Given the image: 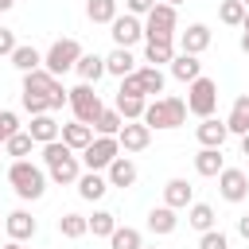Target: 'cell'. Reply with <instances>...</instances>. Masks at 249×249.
<instances>
[{
	"label": "cell",
	"mask_w": 249,
	"mask_h": 249,
	"mask_svg": "<svg viewBox=\"0 0 249 249\" xmlns=\"http://www.w3.org/2000/svg\"><path fill=\"white\" fill-rule=\"evenodd\" d=\"M43 167H47V179L58 183V187H70V183L82 179V160H78V152H70L62 140L43 144Z\"/></svg>",
	"instance_id": "6da1fadb"
},
{
	"label": "cell",
	"mask_w": 249,
	"mask_h": 249,
	"mask_svg": "<svg viewBox=\"0 0 249 249\" xmlns=\"http://www.w3.org/2000/svg\"><path fill=\"white\" fill-rule=\"evenodd\" d=\"M8 183H12V191H16L23 202H35V198H43V191H47V171H43L39 163H31V160H12Z\"/></svg>",
	"instance_id": "7a4b0ae2"
},
{
	"label": "cell",
	"mask_w": 249,
	"mask_h": 249,
	"mask_svg": "<svg viewBox=\"0 0 249 249\" xmlns=\"http://www.w3.org/2000/svg\"><path fill=\"white\" fill-rule=\"evenodd\" d=\"M144 124L148 128H179V124H187V97H156V101H148Z\"/></svg>",
	"instance_id": "3957f363"
},
{
	"label": "cell",
	"mask_w": 249,
	"mask_h": 249,
	"mask_svg": "<svg viewBox=\"0 0 249 249\" xmlns=\"http://www.w3.org/2000/svg\"><path fill=\"white\" fill-rule=\"evenodd\" d=\"M86 51H82V43L74 39V35H66V39H54L51 43V51L43 54V70L47 74H54V78H62L66 70H74L78 66V58H82Z\"/></svg>",
	"instance_id": "277c9868"
},
{
	"label": "cell",
	"mask_w": 249,
	"mask_h": 249,
	"mask_svg": "<svg viewBox=\"0 0 249 249\" xmlns=\"http://www.w3.org/2000/svg\"><path fill=\"white\" fill-rule=\"evenodd\" d=\"M214 109H218V82L202 74V78H195L187 86V113L206 121V117H214Z\"/></svg>",
	"instance_id": "5b68a950"
},
{
	"label": "cell",
	"mask_w": 249,
	"mask_h": 249,
	"mask_svg": "<svg viewBox=\"0 0 249 249\" xmlns=\"http://www.w3.org/2000/svg\"><path fill=\"white\" fill-rule=\"evenodd\" d=\"M175 31H179V12L160 0V4L144 16V39H175Z\"/></svg>",
	"instance_id": "8992f818"
},
{
	"label": "cell",
	"mask_w": 249,
	"mask_h": 249,
	"mask_svg": "<svg viewBox=\"0 0 249 249\" xmlns=\"http://www.w3.org/2000/svg\"><path fill=\"white\" fill-rule=\"evenodd\" d=\"M70 109H74V121H82V124H93V121L105 113L101 93H97L89 82H82V86H74V89H70Z\"/></svg>",
	"instance_id": "52a82bcc"
},
{
	"label": "cell",
	"mask_w": 249,
	"mask_h": 249,
	"mask_svg": "<svg viewBox=\"0 0 249 249\" xmlns=\"http://www.w3.org/2000/svg\"><path fill=\"white\" fill-rule=\"evenodd\" d=\"M121 156V140L117 136H93V144L78 156L86 171H109V163Z\"/></svg>",
	"instance_id": "ba28073f"
},
{
	"label": "cell",
	"mask_w": 249,
	"mask_h": 249,
	"mask_svg": "<svg viewBox=\"0 0 249 249\" xmlns=\"http://www.w3.org/2000/svg\"><path fill=\"white\" fill-rule=\"evenodd\" d=\"M109 35H113V47H136L140 39H144V23H140V16H117L113 23H109Z\"/></svg>",
	"instance_id": "9c48e42d"
},
{
	"label": "cell",
	"mask_w": 249,
	"mask_h": 249,
	"mask_svg": "<svg viewBox=\"0 0 249 249\" xmlns=\"http://www.w3.org/2000/svg\"><path fill=\"white\" fill-rule=\"evenodd\" d=\"M218 195H222L226 202H245V198H249V175H245L241 167H226V171L218 175Z\"/></svg>",
	"instance_id": "30bf717a"
},
{
	"label": "cell",
	"mask_w": 249,
	"mask_h": 249,
	"mask_svg": "<svg viewBox=\"0 0 249 249\" xmlns=\"http://www.w3.org/2000/svg\"><path fill=\"white\" fill-rule=\"evenodd\" d=\"M117 140H121V152L128 156V152H144L148 144H152V128L144 124V121H124V128L117 132Z\"/></svg>",
	"instance_id": "8fae6325"
},
{
	"label": "cell",
	"mask_w": 249,
	"mask_h": 249,
	"mask_svg": "<svg viewBox=\"0 0 249 249\" xmlns=\"http://www.w3.org/2000/svg\"><path fill=\"white\" fill-rule=\"evenodd\" d=\"M93 136H97V132H93V124L70 121V124H62V136H58V140H62V144H66L70 152H78V156H82V152H86V148L93 144Z\"/></svg>",
	"instance_id": "7c38bea8"
},
{
	"label": "cell",
	"mask_w": 249,
	"mask_h": 249,
	"mask_svg": "<svg viewBox=\"0 0 249 249\" xmlns=\"http://www.w3.org/2000/svg\"><path fill=\"white\" fill-rule=\"evenodd\" d=\"M191 202H195V187H191L187 179H167V183H163V206L187 210Z\"/></svg>",
	"instance_id": "4fadbf2b"
},
{
	"label": "cell",
	"mask_w": 249,
	"mask_h": 249,
	"mask_svg": "<svg viewBox=\"0 0 249 249\" xmlns=\"http://www.w3.org/2000/svg\"><path fill=\"white\" fill-rule=\"evenodd\" d=\"M210 47V27L206 23H191L187 31H179V51L183 54H202Z\"/></svg>",
	"instance_id": "5bb4252c"
},
{
	"label": "cell",
	"mask_w": 249,
	"mask_h": 249,
	"mask_svg": "<svg viewBox=\"0 0 249 249\" xmlns=\"http://www.w3.org/2000/svg\"><path fill=\"white\" fill-rule=\"evenodd\" d=\"M140 66H136V58H132V51L128 47H113L109 54H105V74H113V78H128V74H136Z\"/></svg>",
	"instance_id": "9a60e30c"
},
{
	"label": "cell",
	"mask_w": 249,
	"mask_h": 249,
	"mask_svg": "<svg viewBox=\"0 0 249 249\" xmlns=\"http://www.w3.org/2000/svg\"><path fill=\"white\" fill-rule=\"evenodd\" d=\"M195 136H198V144H202V148H222V144H226V136H230V128H226V121L206 117V121H198Z\"/></svg>",
	"instance_id": "2e32d148"
},
{
	"label": "cell",
	"mask_w": 249,
	"mask_h": 249,
	"mask_svg": "<svg viewBox=\"0 0 249 249\" xmlns=\"http://www.w3.org/2000/svg\"><path fill=\"white\" fill-rule=\"evenodd\" d=\"M4 226H8V237H12V241H31L35 230H39V222H35L27 210H12V214L4 218Z\"/></svg>",
	"instance_id": "e0dca14e"
},
{
	"label": "cell",
	"mask_w": 249,
	"mask_h": 249,
	"mask_svg": "<svg viewBox=\"0 0 249 249\" xmlns=\"http://www.w3.org/2000/svg\"><path fill=\"white\" fill-rule=\"evenodd\" d=\"M179 51H175V39H144V62L148 66H171V58H175Z\"/></svg>",
	"instance_id": "ac0fdd59"
},
{
	"label": "cell",
	"mask_w": 249,
	"mask_h": 249,
	"mask_svg": "<svg viewBox=\"0 0 249 249\" xmlns=\"http://www.w3.org/2000/svg\"><path fill=\"white\" fill-rule=\"evenodd\" d=\"M27 132H31V140H35V144H54V140L62 136V124H58L51 113H43V117H31Z\"/></svg>",
	"instance_id": "d6986e66"
},
{
	"label": "cell",
	"mask_w": 249,
	"mask_h": 249,
	"mask_svg": "<svg viewBox=\"0 0 249 249\" xmlns=\"http://www.w3.org/2000/svg\"><path fill=\"white\" fill-rule=\"evenodd\" d=\"M175 226H179V210H171V206H152V210H148V230H152L156 237L175 233Z\"/></svg>",
	"instance_id": "ffe728a7"
},
{
	"label": "cell",
	"mask_w": 249,
	"mask_h": 249,
	"mask_svg": "<svg viewBox=\"0 0 249 249\" xmlns=\"http://www.w3.org/2000/svg\"><path fill=\"white\" fill-rule=\"evenodd\" d=\"M195 171L206 175V179H218L226 171V160H222V148H198L195 156Z\"/></svg>",
	"instance_id": "44dd1931"
},
{
	"label": "cell",
	"mask_w": 249,
	"mask_h": 249,
	"mask_svg": "<svg viewBox=\"0 0 249 249\" xmlns=\"http://www.w3.org/2000/svg\"><path fill=\"white\" fill-rule=\"evenodd\" d=\"M136 163L128 160V156H117L113 163H109V171H105V179H109V187H132L136 183Z\"/></svg>",
	"instance_id": "7402d4cb"
},
{
	"label": "cell",
	"mask_w": 249,
	"mask_h": 249,
	"mask_svg": "<svg viewBox=\"0 0 249 249\" xmlns=\"http://www.w3.org/2000/svg\"><path fill=\"white\" fill-rule=\"evenodd\" d=\"M171 78H179V82H195V78H202V62H198V54H175L171 58Z\"/></svg>",
	"instance_id": "603a6c76"
},
{
	"label": "cell",
	"mask_w": 249,
	"mask_h": 249,
	"mask_svg": "<svg viewBox=\"0 0 249 249\" xmlns=\"http://www.w3.org/2000/svg\"><path fill=\"white\" fill-rule=\"evenodd\" d=\"M74 187H78V195H82L86 202H97V198L109 191V179H105L101 171H82V179H78Z\"/></svg>",
	"instance_id": "cb8c5ba5"
},
{
	"label": "cell",
	"mask_w": 249,
	"mask_h": 249,
	"mask_svg": "<svg viewBox=\"0 0 249 249\" xmlns=\"http://www.w3.org/2000/svg\"><path fill=\"white\" fill-rule=\"evenodd\" d=\"M226 128H230L233 136H245V132H249V93L233 97V105H230V117H226Z\"/></svg>",
	"instance_id": "d4e9b609"
},
{
	"label": "cell",
	"mask_w": 249,
	"mask_h": 249,
	"mask_svg": "<svg viewBox=\"0 0 249 249\" xmlns=\"http://www.w3.org/2000/svg\"><path fill=\"white\" fill-rule=\"evenodd\" d=\"M187 226L198 230V233L218 230V226H214V206H210V202H191V206H187Z\"/></svg>",
	"instance_id": "484cf974"
},
{
	"label": "cell",
	"mask_w": 249,
	"mask_h": 249,
	"mask_svg": "<svg viewBox=\"0 0 249 249\" xmlns=\"http://www.w3.org/2000/svg\"><path fill=\"white\" fill-rule=\"evenodd\" d=\"M12 66H16L19 74H31V70H39V66H43V54H39L31 43H19V47L12 51Z\"/></svg>",
	"instance_id": "4316f807"
},
{
	"label": "cell",
	"mask_w": 249,
	"mask_h": 249,
	"mask_svg": "<svg viewBox=\"0 0 249 249\" xmlns=\"http://www.w3.org/2000/svg\"><path fill=\"white\" fill-rule=\"evenodd\" d=\"M58 86V78L54 74H47L43 66L39 70H31V74H23V93H43V97H51V89Z\"/></svg>",
	"instance_id": "83f0119b"
},
{
	"label": "cell",
	"mask_w": 249,
	"mask_h": 249,
	"mask_svg": "<svg viewBox=\"0 0 249 249\" xmlns=\"http://www.w3.org/2000/svg\"><path fill=\"white\" fill-rule=\"evenodd\" d=\"M74 74H78L82 82L97 86V78L105 74V58H101V54H82V58H78V66H74Z\"/></svg>",
	"instance_id": "f1b7e54d"
},
{
	"label": "cell",
	"mask_w": 249,
	"mask_h": 249,
	"mask_svg": "<svg viewBox=\"0 0 249 249\" xmlns=\"http://www.w3.org/2000/svg\"><path fill=\"white\" fill-rule=\"evenodd\" d=\"M121 12H117V0H86V19L89 23H113Z\"/></svg>",
	"instance_id": "f546056e"
},
{
	"label": "cell",
	"mask_w": 249,
	"mask_h": 249,
	"mask_svg": "<svg viewBox=\"0 0 249 249\" xmlns=\"http://www.w3.org/2000/svg\"><path fill=\"white\" fill-rule=\"evenodd\" d=\"M136 78H140V89H144V97H152V93H163V86H167V78H163V70H160V66H140V70H136Z\"/></svg>",
	"instance_id": "4dcf8cb0"
},
{
	"label": "cell",
	"mask_w": 249,
	"mask_h": 249,
	"mask_svg": "<svg viewBox=\"0 0 249 249\" xmlns=\"http://www.w3.org/2000/svg\"><path fill=\"white\" fill-rule=\"evenodd\" d=\"M124 121H144V109H148V97H128V93H117V105H113Z\"/></svg>",
	"instance_id": "1f68e13d"
},
{
	"label": "cell",
	"mask_w": 249,
	"mask_h": 249,
	"mask_svg": "<svg viewBox=\"0 0 249 249\" xmlns=\"http://www.w3.org/2000/svg\"><path fill=\"white\" fill-rule=\"evenodd\" d=\"M58 233L70 237V241H78V237L89 233V218H82V214H62V218H58Z\"/></svg>",
	"instance_id": "d6a6232c"
},
{
	"label": "cell",
	"mask_w": 249,
	"mask_h": 249,
	"mask_svg": "<svg viewBox=\"0 0 249 249\" xmlns=\"http://www.w3.org/2000/svg\"><path fill=\"white\" fill-rule=\"evenodd\" d=\"M109 249H144V237L132 226H117L113 237H109Z\"/></svg>",
	"instance_id": "836d02e7"
},
{
	"label": "cell",
	"mask_w": 249,
	"mask_h": 249,
	"mask_svg": "<svg viewBox=\"0 0 249 249\" xmlns=\"http://www.w3.org/2000/svg\"><path fill=\"white\" fill-rule=\"evenodd\" d=\"M31 148H35V140H31V132L23 128V132H16L12 140H4V156H12V160H27L31 156Z\"/></svg>",
	"instance_id": "e575fe53"
},
{
	"label": "cell",
	"mask_w": 249,
	"mask_h": 249,
	"mask_svg": "<svg viewBox=\"0 0 249 249\" xmlns=\"http://www.w3.org/2000/svg\"><path fill=\"white\" fill-rule=\"evenodd\" d=\"M121 128H124V117H121L117 109H105V113L93 121V132H97V136H117Z\"/></svg>",
	"instance_id": "d590c367"
},
{
	"label": "cell",
	"mask_w": 249,
	"mask_h": 249,
	"mask_svg": "<svg viewBox=\"0 0 249 249\" xmlns=\"http://www.w3.org/2000/svg\"><path fill=\"white\" fill-rule=\"evenodd\" d=\"M245 12H249V8H245L241 0H222V8H218V19H222L226 27H241V23H245Z\"/></svg>",
	"instance_id": "8d00e7d4"
},
{
	"label": "cell",
	"mask_w": 249,
	"mask_h": 249,
	"mask_svg": "<svg viewBox=\"0 0 249 249\" xmlns=\"http://www.w3.org/2000/svg\"><path fill=\"white\" fill-rule=\"evenodd\" d=\"M113 230H117V214H109V210H93V218H89V233H93V237H113Z\"/></svg>",
	"instance_id": "74e56055"
},
{
	"label": "cell",
	"mask_w": 249,
	"mask_h": 249,
	"mask_svg": "<svg viewBox=\"0 0 249 249\" xmlns=\"http://www.w3.org/2000/svg\"><path fill=\"white\" fill-rule=\"evenodd\" d=\"M19 101H23V109H27L31 117L51 113V97H43V93H19Z\"/></svg>",
	"instance_id": "f35d334b"
},
{
	"label": "cell",
	"mask_w": 249,
	"mask_h": 249,
	"mask_svg": "<svg viewBox=\"0 0 249 249\" xmlns=\"http://www.w3.org/2000/svg\"><path fill=\"white\" fill-rule=\"evenodd\" d=\"M16 132H23V128H19V117H16L12 109H0V144L12 140Z\"/></svg>",
	"instance_id": "ab89813d"
},
{
	"label": "cell",
	"mask_w": 249,
	"mask_h": 249,
	"mask_svg": "<svg viewBox=\"0 0 249 249\" xmlns=\"http://www.w3.org/2000/svg\"><path fill=\"white\" fill-rule=\"evenodd\" d=\"M198 249H230V237L222 230H210V233L198 237Z\"/></svg>",
	"instance_id": "60d3db41"
},
{
	"label": "cell",
	"mask_w": 249,
	"mask_h": 249,
	"mask_svg": "<svg viewBox=\"0 0 249 249\" xmlns=\"http://www.w3.org/2000/svg\"><path fill=\"white\" fill-rule=\"evenodd\" d=\"M16 47H19V43H16V31H12V27H0V58H12Z\"/></svg>",
	"instance_id": "b9f144b4"
},
{
	"label": "cell",
	"mask_w": 249,
	"mask_h": 249,
	"mask_svg": "<svg viewBox=\"0 0 249 249\" xmlns=\"http://www.w3.org/2000/svg\"><path fill=\"white\" fill-rule=\"evenodd\" d=\"M156 4H160V0H124V12H128V16H148Z\"/></svg>",
	"instance_id": "7bdbcfd3"
},
{
	"label": "cell",
	"mask_w": 249,
	"mask_h": 249,
	"mask_svg": "<svg viewBox=\"0 0 249 249\" xmlns=\"http://www.w3.org/2000/svg\"><path fill=\"white\" fill-rule=\"evenodd\" d=\"M117 93H128V97H144V89H140V78H136V74L121 78V89H117Z\"/></svg>",
	"instance_id": "ee69618b"
},
{
	"label": "cell",
	"mask_w": 249,
	"mask_h": 249,
	"mask_svg": "<svg viewBox=\"0 0 249 249\" xmlns=\"http://www.w3.org/2000/svg\"><path fill=\"white\" fill-rule=\"evenodd\" d=\"M237 233L249 241V214H241V218H237Z\"/></svg>",
	"instance_id": "f6af8a7d"
},
{
	"label": "cell",
	"mask_w": 249,
	"mask_h": 249,
	"mask_svg": "<svg viewBox=\"0 0 249 249\" xmlns=\"http://www.w3.org/2000/svg\"><path fill=\"white\" fill-rule=\"evenodd\" d=\"M241 51L249 54V31H241Z\"/></svg>",
	"instance_id": "bcb514c9"
},
{
	"label": "cell",
	"mask_w": 249,
	"mask_h": 249,
	"mask_svg": "<svg viewBox=\"0 0 249 249\" xmlns=\"http://www.w3.org/2000/svg\"><path fill=\"white\" fill-rule=\"evenodd\" d=\"M241 152H245V156H249V132H245V136H241Z\"/></svg>",
	"instance_id": "7dc6e473"
},
{
	"label": "cell",
	"mask_w": 249,
	"mask_h": 249,
	"mask_svg": "<svg viewBox=\"0 0 249 249\" xmlns=\"http://www.w3.org/2000/svg\"><path fill=\"white\" fill-rule=\"evenodd\" d=\"M12 4H16V0H0V12H8V8H12Z\"/></svg>",
	"instance_id": "c3c4849f"
},
{
	"label": "cell",
	"mask_w": 249,
	"mask_h": 249,
	"mask_svg": "<svg viewBox=\"0 0 249 249\" xmlns=\"http://www.w3.org/2000/svg\"><path fill=\"white\" fill-rule=\"evenodd\" d=\"M4 249H23V241H8V245H4Z\"/></svg>",
	"instance_id": "681fc988"
},
{
	"label": "cell",
	"mask_w": 249,
	"mask_h": 249,
	"mask_svg": "<svg viewBox=\"0 0 249 249\" xmlns=\"http://www.w3.org/2000/svg\"><path fill=\"white\" fill-rule=\"evenodd\" d=\"M241 31H249V12H245V23H241Z\"/></svg>",
	"instance_id": "f907efd6"
},
{
	"label": "cell",
	"mask_w": 249,
	"mask_h": 249,
	"mask_svg": "<svg viewBox=\"0 0 249 249\" xmlns=\"http://www.w3.org/2000/svg\"><path fill=\"white\" fill-rule=\"evenodd\" d=\"M163 4H171V8H179V4H183V0H163Z\"/></svg>",
	"instance_id": "816d5d0a"
},
{
	"label": "cell",
	"mask_w": 249,
	"mask_h": 249,
	"mask_svg": "<svg viewBox=\"0 0 249 249\" xmlns=\"http://www.w3.org/2000/svg\"><path fill=\"white\" fill-rule=\"evenodd\" d=\"M0 156H4V144H0Z\"/></svg>",
	"instance_id": "f5cc1de1"
},
{
	"label": "cell",
	"mask_w": 249,
	"mask_h": 249,
	"mask_svg": "<svg viewBox=\"0 0 249 249\" xmlns=\"http://www.w3.org/2000/svg\"><path fill=\"white\" fill-rule=\"evenodd\" d=\"M144 249H156V245H144Z\"/></svg>",
	"instance_id": "db71d44e"
},
{
	"label": "cell",
	"mask_w": 249,
	"mask_h": 249,
	"mask_svg": "<svg viewBox=\"0 0 249 249\" xmlns=\"http://www.w3.org/2000/svg\"><path fill=\"white\" fill-rule=\"evenodd\" d=\"M241 4H245V8H249V0H241Z\"/></svg>",
	"instance_id": "11a10c76"
}]
</instances>
